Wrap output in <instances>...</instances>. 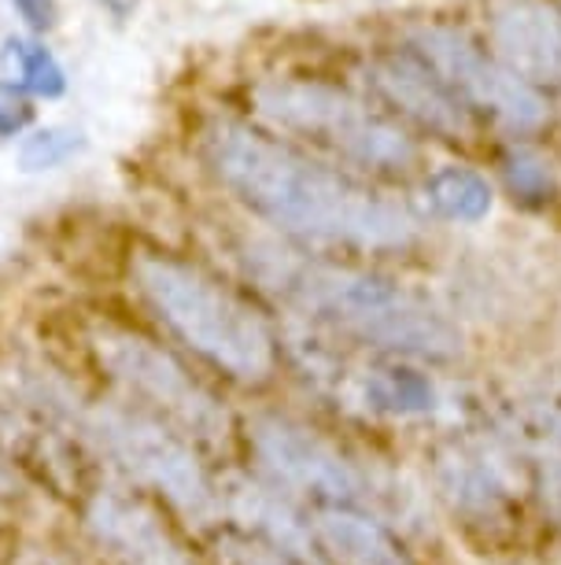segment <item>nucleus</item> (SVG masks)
Instances as JSON below:
<instances>
[{"label":"nucleus","instance_id":"f257e3e1","mask_svg":"<svg viewBox=\"0 0 561 565\" xmlns=\"http://www.w3.org/2000/svg\"><path fill=\"white\" fill-rule=\"evenodd\" d=\"M204 159L251 215L284 237L363 255L407 252L421 222L399 200L377 193L347 170L325 167L248 122L215 119L204 130Z\"/></svg>","mask_w":561,"mask_h":565},{"label":"nucleus","instance_id":"f03ea898","mask_svg":"<svg viewBox=\"0 0 561 565\" xmlns=\"http://www.w3.org/2000/svg\"><path fill=\"white\" fill-rule=\"evenodd\" d=\"M245 266L284 307L369 355L429 366L454 362L465 351L462 329L440 307L366 266L317 259L278 244H248Z\"/></svg>","mask_w":561,"mask_h":565},{"label":"nucleus","instance_id":"7ed1b4c3","mask_svg":"<svg viewBox=\"0 0 561 565\" xmlns=\"http://www.w3.org/2000/svg\"><path fill=\"white\" fill-rule=\"evenodd\" d=\"M133 281L148 307L188 351L240 385L273 377L281 340L248 296L229 289L204 266L166 252H137Z\"/></svg>","mask_w":561,"mask_h":565},{"label":"nucleus","instance_id":"20e7f679","mask_svg":"<svg viewBox=\"0 0 561 565\" xmlns=\"http://www.w3.org/2000/svg\"><path fill=\"white\" fill-rule=\"evenodd\" d=\"M256 108L278 130L300 134L374 174H410L421 159L418 141L391 115L330 82L270 78L256 89Z\"/></svg>","mask_w":561,"mask_h":565},{"label":"nucleus","instance_id":"39448f33","mask_svg":"<svg viewBox=\"0 0 561 565\" xmlns=\"http://www.w3.org/2000/svg\"><path fill=\"white\" fill-rule=\"evenodd\" d=\"M82 429L133 481L159 492L174 510H182L188 521L211 525V521L222 518V484L199 462L193 440L171 429L163 418H155V414L141 407L130 411L104 403V407L86 411Z\"/></svg>","mask_w":561,"mask_h":565},{"label":"nucleus","instance_id":"423d86ee","mask_svg":"<svg viewBox=\"0 0 561 565\" xmlns=\"http://www.w3.org/2000/svg\"><path fill=\"white\" fill-rule=\"evenodd\" d=\"M429 473L440 503L462 525L499 532L521 514L532 488V462L499 425L495 429H454L432 444Z\"/></svg>","mask_w":561,"mask_h":565},{"label":"nucleus","instance_id":"0eeeda50","mask_svg":"<svg viewBox=\"0 0 561 565\" xmlns=\"http://www.w3.org/2000/svg\"><path fill=\"white\" fill-rule=\"evenodd\" d=\"M248 447L273 488L306 507H374V477L333 436L317 433L289 414H256L248 422Z\"/></svg>","mask_w":561,"mask_h":565},{"label":"nucleus","instance_id":"6e6552de","mask_svg":"<svg viewBox=\"0 0 561 565\" xmlns=\"http://www.w3.org/2000/svg\"><path fill=\"white\" fill-rule=\"evenodd\" d=\"M93 351H97L100 366L111 373L119 385L130 392L133 399H141V411L174 425L177 433L188 440L222 444L229 436V414L218 403L204 381L193 377L171 351L159 348L155 340H148L130 329H111L104 326L93 337Z\"/></svg>","mask_w":561,"mask_h":565},{"label":"nucleus","instance_id":"1a4fd4ad","mask_svg":"<svg viewBox=\"0 0 561 565\" xmlns=\"http://www.w3.org/2000/svg\"><path fill=\"white\" fill-rule=\"evenodd\" d=\"M418 60L462 100L465 111H484L514 134L539 130L547 122V100L536 85L506 67L499 56H488L454 26H421L414 34Z\"/></svg>","mask_w":561,"mask_h":565},{"label":"nucleus","instance_id":"9d476101","mask_svg":"<svg viewBox=\"0 0 561 565\" xmlns=\"http://www.w3.org/2000/svg\"><path fill=\"white\" fill-rule=\"evenodd\" d=\"M86 518L100 547L122 565H196L182 536L144 495L100 488Z\"/></svg>","mask_w":561,"mask_h":565},{"label":"nucleus","instance_id":"9b49d317","mask_svg":"<svg viewBox=\"0 0 561 565\" xmlns=\"http://www.w3.org/2000/svg\"><path fill=\"white\" fill-rule=\"evenodd\" d=\"M369 82L399 115H407L410 122H418L421 130H432L440 137H470L473 122L470 111L462 108V100L443 85L436 74L429 71L425 60H418L414 52H399V56H385L369 63Z\"/></svg>","mask_w":561,"mask_h":565},{"label":"nucleus","instance_id":"f8f14e48","mask_svg":"<svg viewBox=\"0 0 561 565\" xmlns=\"http://www.w3.org/2000/svg\"><path fill=\"white\" fill-rule=\"evenodd\" d=\"M218 484H222V514L233 521V529L289 551L292 558H300L303 565L322 562L314 551L311 521L295 510V503L281 488H273L270 481L267 484L251 481V477H226V481H218Z\"/></svg>","mask_w":561,"mask_h":565},{"label":"nucleus","instance_id":"ddd939ff","mask_svg":"<svg viewBox=\"0 0 561 565\" xmlns=\"http://www.w3.org/2000/svg\"><path fill=\"white\" fill-rule=\"evenodd\" d=\"M495 52L528 85L561 82V12L543 0H510L492 23Z\"/></svg>","mask_w":561,"mask_h":565},{"label":"nucleus","instance_id":"4468645a","mask_svg":"<svg viewBox=\"0 0 561 565\" xmlns=\"http://www.w3.org/2000/svg\"><path fill=\"white\" fill-rule=\"evenodd\" d=\"M306 521L317 558L330 565H418L388 521L366 507H317Z\"/></svg>","mask_w":561,"mask_h":565},{"label":"nucleus","instance_id":"2eb2a0df","mask_svg":"<svg viewBox=\"0 0 561 565\" xmlns=\"http://www.w3.org/2000/svg\"><path fill=\"white\" fill-rule=\"evenodd\" d=\"M499 429L517 444L525 458L547 455L561 447V370L528 388L525 396L503 407Z\"/></svg>","mask_w":561,"mask_h":565},{"label":"nucleus","instance_id":"dca6fc26","mask_svg":"<svg viewBox=\"0 0 561 565\" xmlns=\"http://www.w3.org/2000/svg\"><path fill=\"white\" fill-rule=\"evenodd\" d=\"M425 204L440 218L451 222H476L492 211V189L476 170L443 167L425 178Z\"/></svg>","mask_w":561,"mask_h":565},{"label":"nucleus","instance_id":"f3484780","mask_svg":"<svg viewBox=\"0 0 561 565\" xmlns=\"http://www.w3.org/2000/svg\"><path fill=\"white\" fill-rule=\"evenodd\" d=\"M4 56L15 67L19 85H23L26 93H34V97H45V100H56V97L67 93V71H63V63L56 60V52H52L45 41H37V38H8Z\"/></svg>","mask_w":561,"mask_h":565},{"label":"nucleus","instance_id":"a211bd4d","mask_svg":"<svg viewBox=\"0 0 561 565\" xmlns=\"http://www.w3.org/2000/svg\"><path fill=\"white\" fill-rule=\"evenodd\" d=\"M86 148V137L74 126H45V130L30 134L23 145H19V167L26 174H37V170H56L67 159H74Z\"/></svg>","mask_w":561,"mask_h":565},{"label":"nucleus","instance_id":"6ab92c4d","mask_svg":"<svg viewBox=\"0 0 561 565\" xmlns=\"http://www.w3.org/2000/svg\"><path fill=\"white\" fill-rule=\"evenodd\" d=\"M218 558L222 565H303L300 558H292L289 551L273 547V543L259 536H248V532H240V529L222 532Z\"/></svg>","mask_w":561,"mask_h":565},{"label":"nucleus","instance_id":"aec40b11","mask_svg":"<svg viewBox=\"0 0 561 565\" xmlns=\"http://www.w3.org/2000/svg\"><path fill=\"white\" fill-rule=\"evenodd\" d=\"M506 185L514 189L521 200H547L554 193V174H550V163H543L536 152H525V148H514L506 156Z\"/></svg>","mask_w":561,"mask_h":565},{"label":"nucleus","instance_id":"412c9836","mask_svg":"<svg viewBox=\"0 0 561 565\" xmlns=\"http://www.w3.org/2000/svg\"><path fill=\"white\" fill-rule=\"evenodd\" d=\"M528 462H532V492L539 495L550 521L561 525V451L528 458Z\"/></svg>","mask_w":561,"mask_h":565},{"label":"nucleus","instance_id":"4be33fe9","mask_svg":"<svg viewBox=\"0 0 561 565\" xmlns=\"http://www.w3.org/2000/svg\"><path fill=\"white\" fill-rule=\"evenodd\" d=\"M34 119V104L30 93L19 82H0V137L23 134Z\"/></svg>","mask_w":561,"mask_h":565},{"label":"nucleus","instance_id":"5701e85b","mask_svg":"<svg viewBox=\"0 0 561 565\" xmlns=\"http://www.w3.org/2000/svg\"><path fill=\"white\" fill-rule=\"evenodd\" d=\"M15 8V15L34 30V34H45L60 23V0H8Z\"/></svg>","mask_w":561,"mask_h":565},{"label":"nucleus","instance_id":"b1692460","mask_svg":"<svg viewBox=\"0 0 561 565\" xmlns=\"http://www.w3.org/2000/svg\"><path fill=\"white\" fill-rule=\"evenodd\" d=\"M104 8H108V12L115 15V19H126L137 8V0H100Z\"/></svg>","mask_w":561,"mask_h":565}]
</instances>
